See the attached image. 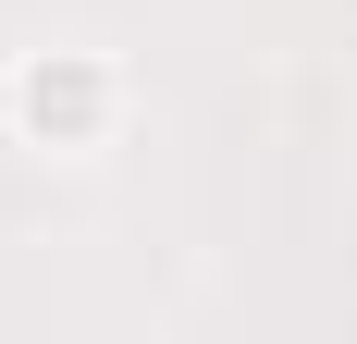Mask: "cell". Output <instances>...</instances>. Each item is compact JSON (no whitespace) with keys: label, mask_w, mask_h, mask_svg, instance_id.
<instances>
[{"label":"cell","mask_w":357,"mask_h":344,"mask_svg":"<svg viewBox=\"0 0 357 344\" xmlns=\"http://www.w3.org/2000/svg\"><path fill=\"white\" fill-rule=\"evenodd\" d=\"M0 111H13V136H25V148H50V160H99V148L123 136L136 86H123L111 49H25L13 86H0Z\"/></svg>","instance_id":"obj_1"}]
</instances>
